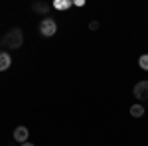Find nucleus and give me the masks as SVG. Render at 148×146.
I'll return each mask as SVG.
<instances>
[{
  "label": "nucleus",
  "instance_id": "obj_6",
  "mask_svg": "<svg viewBox=\"0 0 148 146\" xmlns=\"http://www.w3.org/2000/svg\"><path fill=\"white\" fill-rule=\"evenodd\" d=\"M130 114H132V117H142V114H144V107H142V105H132V107H130Z\"/></svg>",
  "mask_w": 148,
  "mask_h": 146
},
{
  "label": "nucleus",
  "instance_id": "obj_4",
  "mask_svg": "<svg viewBox=\"0 0 148 146\" xmlns=\"http://www.w3.org/2000/svg\"><path fill=\"white\" fill-rule=\"evenodd\" d=\"M28 128L26 126H16V130H14V140L16 142H20V144H24L26 140H28Z\"/></svg>",
  "mask_w": 148,
  "mask_h": 146
},
{
  "label": "nucleus",
  "instance_id": "obj_2",
  "mask_svg": "<svg viewBox=\"0 0 148 146\" xmlns=\"http://www.w3.org/2000/svg\"><path fill=\"white\" fill-rule=\"evenodd\" d=\"M40 32H42L44 36H47V38H49V36H53L57 32L56 20H53V18H44V20L40 22Z\"/></svg>",
  "mask_w": 148,
  "mask_h": 146
},
{
  "label": "nucleus",
  "instance_id": "obj_9",
  "mask_svg": "<svg viewBox=\"0 0 148 146\" xmlns=\"http://www.w3.org/2000/svg\"><path fill=\"white\" fill-rule=\"evenodd\" d=\"M34 10H40V12H47V6H46V4H36V6H34Z\"/></svg>",
  "mask_w": 148,
  "mask_h": 146
},
{
  "label": "nucleus",
  "instance_id": "obj_3",
  "mask_svg": "<svg viewBox=\"0 0 148 146\" xmlns=\"http://www.w3.org/2000/svg\"><path fill=\"white\" fill-rule=\"evenodd\" d=\"M134 97L136 99H148V81H138L134 85Z\"/></svg>",
  "mask_w": 148,
  "mask_h": 146
},
{
  "label": "nucleus",
  "instance_id": "obj_1",
  "mask_svg": "<svg viewBox=\"0 0 148 146\" xmlns=\"http://www.w3.org/2000/svg\"><path fill=\"white\" fill-rule=\"evenodd\" d=\"M22 42H24V34H22V30H18V28H12L10 32L4 36V44L8 47H12V49L22 47Z\"/></svg>",
  "mask_w": 148,
  "mask_h": 146
},
{
  "label": "nucleus",
  "instance_id": "obj_10",
  "mask_svg": "<svg viewBox=\"0 0 148 146\" xmlns=\"http://www.w3.org/2000/svg\"><path fill=\"white\" fill-rule=\"evenodd\" d=\"M20 146H34L32 142H24V144H20Z\"/></svg>",
  "mask_w": 148,
  "mask_h": 146
},
{
  "label": "nucleus",
  "instance_id": "obj_7",
  "mask_svg": "<svg viewBox=\"0 0 148 146\" xmlns=\"http://www.w3.org/2000/svg\"><path fill=\"white\" fill-rule=\"evenodd\" d=\"M69 6H71L69 0H57V2H53V8H57V10H65Z\"/></svg>",
  "mask_w": 148,
  "mask_h": 146
},
{
  "label": "nucleus",
  "instance_id": "obj_5",
  "mask_svg": "<svg viewBox=\"0 0 148 146\" xmlns=\"http://www.w3.org/2000/svg\"><path fill=\"white\" fill-rule=\"evenodd\" d=\"M12 65V57L6 53V51H2L0 53V71H6V69Z\"/></svg>",
  "mask_w": 148,
  "mask_h": 146
},
{
  "label": "nucleus",
  "instance_id": "obj_8",
  "mask_svg": "<svg viewBox=\"0 0 148 146\" xmlns=\"http://www.w3.org/2000/svg\"><path fill=\"white\" fill-rule=\"evenodd\" d=\"M138 65L148 71V56H140V59H138Z\"/></svg>",
  "mask_w": 148,
  "mask_h": 146
}]
</instances>
